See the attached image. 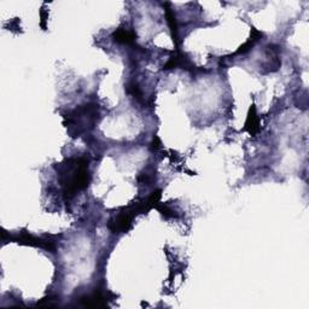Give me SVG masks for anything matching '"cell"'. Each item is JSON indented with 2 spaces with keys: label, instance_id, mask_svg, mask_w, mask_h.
<instances>
[{
  "label": "cell",
  "instance_id": "6",
  "mask_svg": "<svg viewBox=\"0 0 309 309\" xmlns=\"http://www.w3.org/2000/svg\"><path fill=\"white\" fill-rule=\"evenodd\" d=\"M190 64H191L190 60H188V58H185V56H184L183 53H180V55L170 58L167 62V64L164 65V69H166V70H169V69L178 68V66H187Z\"/></svg>",
  "mask_w": 309,
  "mask_h": 309
},
{
  "label": "cell",
  "instance_id": "9",
  "mask_svg": "<svg viewBox=\"0 0 309 309\" xmlns=\"http://www.w3.org/2000/svg\"><path fill=\"white\" fill-rule=\"evenodd\" d=\"M126 91L129 95H132V97L137 98V99H142L143 95L142 90H140V87L138 86V84H135V82H129V84L127 85Z\"/></svg>",
  "mask_w": 309,
  "mask_h": 309
},
{
  "label": "cell",
  "instance_id": "7",
  "mask_svg": "<svg viewBox=\"0 0 309 309\" xmlns=\"http://www.w3.org/2000/svg\"><path fill=\"white\" fill-rule=\"evenodd\" d=\"M245 130H247L250 134H255L258 130V119L256 116V110H255L254 106L250 109L249 116H247V124H245Z\"/></svg>",
  "mask_w": 309,
  "mask_h": 309
},
{
  "label": "cell",
  "instance_id": "4",
  "mask_svg": "<svg viewBox=\"0 0 309 309\" xmlns=\"http://www.w3.org/2000/svg\"><path fill=\"white\" fill-rule=\"evenodd\" d=\"M106 298L103 295V292H100L99 290H94L93 292H91L89 295H84L82 297H80L82 305L85 307L90 308H95V307H105L106 306Z\"/></svg>",
  "mask_w": 309,
  "mask_h": 309
},
{
  "label": "cell",
  "instance_id": "2",
  "mask_svg": "<svg viewBox=\"0 0 309 309\" xmlns=\"http://www.w3.org/2000/svg\"><path fill=\"white\" fill-rule=\"evenodd\" d=\"M98 116L99 109L97 104H85L65 116L64 124L71 137H80V134L94 127Z\"/></svg>",
  "mask_w": 309,
  "mask_h": 309
},
{
  "label": "cell",
  "instance_id": "5",
  "mask_svg": "<svg viewBox=\"0 0 309 309\" xmlns=\"http://www.w3.org/2000/svg\"><path fill=\"white\" fill-rule=\"evenodd\" d=\"M113 39H114V41L117 42V44L130 45V44H134L135 35L133 31H128V29L119 28V29H116L115 33L113 34Z\"/></svg>",
  "mask_w": 309,
  "mask_h": 309
},
{
  "label": "cell",
  "instance_id": "3",
  "mask_svg": "<svg viewBox=\"0 0 309 309\" xmlns=\"http://www.w3.org/2000/svg\"><path fill=\"white\" fill-rule=\"evenodd\" d=\"M12 241H15L18 244H25V245H31V247H42V249L47 250V251H52L56 250V244L53 241L46 238H39V237L33 236L29 232H20L16 236L11 237Z\"/></svg>",
  "mask_w": 309,
  "mask_h": 309
},
{
  "label": "cell",
  "instance_id": "8",
  "mask_svg": "<svg viewBox=\"0 0 309 309\" xmlns=\"http://www.w3.org/2000/svg\"><path fill=\"white\" fill-rule=\"evenodd\" d=\"M168 6V9L166 10V18H167V22L168 26H169L170 31H172V35H173V40L175 42H178V25H177V20H175V15L174 11L170 9V5L166 4Z\"/></svg>",
  "mask_w": 309,
  "mask_h": 309
},
{
  "label": "cell",
  "instance_id": "1",
  "mask_svg": "<svg viewBox=\"0 0 309 309\" xmlns=\"http://www.w3.org/2000/svg\"><path fill=\"white\" fill-rule=\"evenodd\" d=\"M58 178L63 187V196L66 202L71 201L77 193L89 186L91 180L89 161L82 157L68 158L58 164Z\"/></svg>",
  "mask_w": 309,
  "mask_h": 309
}]
</instances>
